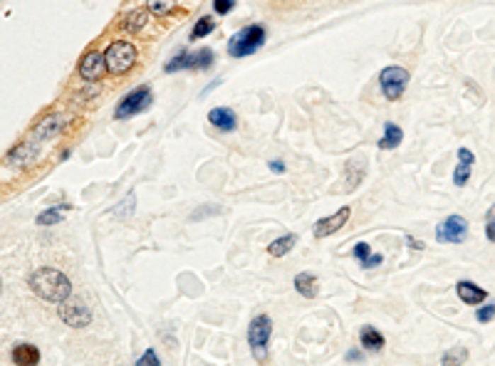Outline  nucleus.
<instances>
[{
    "mask_svg": "<svg viewBox=\"0 0 495 366\" xmlns=\"http://www.w3.org/2000/svg\"><path fill=\"white\" fill-rule=\"evenodd\" d=\"M30 290L38 294L45 302H64L67 297H72V282L64 273L55 268H40L30 275Z\"/></svg>",
    "mask_w": 495,
    "mask_h": 366,
    "instance_id": "nucleus-1",
    "label": "nucleus"
},
{
    "mask_svg": "<svg viewBox=\"0 0 495 366\" xmlns=\"http://www.w3.org/2000/svg\"><path fill=\"white\" fill-rule=\"evenodd\" d=\"M265 38H268V33H265L263 25H248V28L238 30V33L228 40V55L236 59L250 57V55H255L263 47Z\"/></svg>",
    "mask_w": 495,
    "mask_h": 366,
    "instance_id": "nucleus-2",
    "label": "nucleus"
},
{
    "mask_svg": "<svg viewBox=\"0 0 495 366\" xmlns=\"http://www.w3.org/2000/svg\"><path fill=\"white\" fill-rule=\"evenodd\" d=\"M270 337H273V319L268 314H258L248 327V347L260 364H265V359H268Z\"/></svg>",
    "mask_w": 495,
    "mask_h": 366,
    "instance_id": "nucleus-3",
    "label": "nucleus"
},
{
    "mask_svg": "<svg viewBox=\"0 0 495 366\" xmlns=\"http://www.w3.org/2000/svg\"><path fill=\"white\" fill-rule=\"evenodd\" d=\"M104 62H107V72L124 74L134 67L137 62V47L127 40H114L107 50H104Z\"/></svg>",
    "mask_w": 495,
    "mask_h": 366,
    "instance_id": "nucleus-4",
    "label": "nucleus"
},
{
    "mask_svg": "<svg viewBox=\"0 0 495 366\" xmlns=\"http://www.w3.org/2000/svg\"><path fill=\"white\" fill-rule=\"evenodd\" d=\"M59 319L72 329H84L92 324V309L87 307L82 297H67L64 302H59Z\"/></svg>",
    "mask_w": 495,
    "mask_h": 366,
    "instance_id": "nucleus-5",
    "label": "nucleus"
},
{
    "mask_svg": "<svg viewBox=\"0 0 495 366\" xmlns=\"http://www.w3.org/2000/svg\"><path fill=\"white\" fill-rule=\"evenodd\" d=\"M409 72L399 64H389L379 72V84H382V92L389 102H397L402 99V94L406 92V84H409Z\"/></svg>",
    "mask_w": 495,
    "mask_h": 366,
    "instance_id": "nucleus-6",
    "label": "nucleus"
},
{
    "mask_svg": "<svg viewBox=\"0 0 495 366\" xmlns=\"http://www.w3.org/2000/svg\"><path fill=\"white\" fill-rule=\"evenodd\" d=\"M154 102V94L149 87H137L134 92H129L127 97L119 102L117 112H114V117L117 119H129V117H137V114L147 112L149 107H152Z\"/></svg>",
    "mask_w": 495,
    "mask_h": 366,
    "instance_id": "nucleus-7",
    "label": "nucleus"
},
{
    "mask_svg": "<svg viewBox=\"0 0 495 366\" xmlns=\"http://www.w3.org/2000/svg\"><path fill=\"white\" fill-rule=\"evenodd\" d=\"M468 235V220L463 215H448L446 220L436 225V240L438 243H451L458 245L463 243Z\"/></svg>",
    "mask_w": 495,
    "mask_h": 366,
    "instance_id": "nucleus-8",
    "label": "nucleus"
},
{
    "mask_svg": "<svg viewBox=\"0 0 495 366\" xmlns=\"http://www.w3.org/2000/svg\"><path fill=\"white\" fill-rule=\"evenodd\" d=\"M79 74L87 82H97L107 74V62H104V55L97 52V50H89V52L82 55L79 59Z\"/></svg>",
    "mask_w": 495,
    "mask_h": 366,
    "instance_id": "nucleus-9",
    "label": "nucleus"
},
{
    "mask_svg": "<svg viewBox=\"0 0 495 366\" xmlns=\"http://www.w3.org/2000/svg\"><path fill=\"white\" fill-rule=\"evenodd\" d=\"M349 215H352V208L349 205H342V208L337 210L334 215H329V218H319L317 223H314V238L322 240V238H329V235H334L337 230L344 228V223L349 220Z\"/></svg>",
    "mask_w": 495,
    "mask_h": 366,
    "instance_id": "nucleus-10",
    "label": "nucleus"
},
{
    "mask_svg": "<svg viewBox=\"0 0 495 366\" xmlns=\"http://www.w3.org/2000/svg\"><path fill=\"white\" fill-rule=\"evenodd\" d=\"M456 294H458V299L461 302H466V304H483L488 299V292L481 287V285H476V282H471V280H461V282L456 285Z\"/></svg>",
    "mask_w": 495,
    "mask_h": 366,
    "instance_id": "nucleus-11",
    "label": "nucleus"
},
{
    "mask_svg": "<svg viewBox=\"0 0 495 366\" xmlns=\"http://www.w3.org/2000/svg\"><path fill=\"white\" fill-rule=\"evenodd\" d=\"M67 122H69L67 114H52V117H47L45 122L38 124V129H35V139H38V142H42V139L57 137V134L67 127Z\"/></svg>",
    "mask_w": 495,
    "mask_h": 366,
    "instance_id": "nucleus-12",
    "label": "nucleus"
},
{
    "mask_svg": "<svg viewBox=\"0 0 495 366\" xmlns=\"http://www.w3.org/2000/svg\"><path fill=\"white\" fill-rule=\"evenodd\" d=\"M208 122L213 124L216 129H221V132H236L238 127V117L233 109L228 107H216L208 112Z\"/></svg>",
    "mask_w": 495,
    "mask_h": 366,
    "instance_id": "nucleus-13",
    "label": "nucleus"
},
{
    "mask_svg": "<svg viewBox=\"0 0 495 366\" xmlns=\"http://www.w3.org/2000/svg\"><path fill=\"white\" fill-rule=\"evenodd\" d=\"M458 166L456 171H453V183L456 185H466L468 181H471V171H473V161H476V156H473L471 149H458Z\"/></svg>",
    "mask_w": 495,
    "mask_h": 366,
    "instance_id": "nucleus-14",
    "label": "nucleus"
},
{
    "mask_svg": "<svg viewBox=\"0 0 495 366\" xmlns=\"http://www.w3.org/2000/svg\"><path fill=\"white\" fill-rule=\"evenodd\" d=\"M295 290H297L300 297L314 299V297H317V292H319L317 275H314V273H300V275H295Z\"/></svg>",
    "mask_w": 495,
    "mask_h": 366,
    "instance_id": "nucleus-15",
    "label": "nucleus"
},
{
    "mask_svg": "<svg viewBox=\"0 0 495 366\" xmlns=\"http://www.w3.org/2000/svg\"><path fill=\"white\" fill-rule=\"evenodd\" d=\"M359 342H362V347L367 349V352H382L384 344H387V339H384V334L379 332L377 327H372V324H367V327H362V332H359Z\"/></svg>",
    "mask_w": 495,
    "mask_h": 366,
    "instance_id": "nucleus-16",
    "label": "nucleus"
},
{
    "mask_svg": "<svg viewBox=\"0 0 495 366\" xmlns=\"http://www.w3.org/2000/svg\"><path fill=\"white\" fill-rule=\"evenodd\" d=\"M13 362L18 366H38L40 364V349L33 344H18L13 349Z\"/></svg>",
    "mask_w": 495,
    "mask_h": 366,
    "instance_id": "nucleus-17",
    "label": "nucleus"
},
{
    "mask_svg": "<svg viewBox=\"0 0 495 366\" xmlns=\"http://www.w3.org/2000/svg\"><path fill=\"white\" fill-rule=\"evenodd\" d=\"M402 142H404L402 127H399V124H394V122L384 124V137L379 139V149H384V151H392V149H397Z\"/></svg>",
    "mask_w": 495,
    "mask_h": 366,
    "instance_id": "nucleus-18",
    "label": "nucleus"
},
{
    "mask_svg": "<svg viewBox=\"0 0 495 366\" xmlns=\"http://www.w3.org/2000/svg\"><path fill=\"white\" fill-rule=\"evenodd\" d=\"M295 243H297V235H295V233L280 235L278 240H273V243L268 245V255H270V258H285V255L295 248Z\"/></svg>",
    "mask_w": 495,
    "mask_h": 366,
    "instance_id": "nucleus-19",
    "label": "nucleus"
},
{
    "mask_svg": "<svg viewBox=\"0 0 495 366\" xmlns=\"http://www.w3.org/2000/svg\"><path fill=\"white\" fill-rule=\"evenodd\" d=\"M213 59H216V55H213V50H208V47H201V50H196V52H188V69H208L213 64Z\"/></svg>",
    "mask_w": 495,
    "mask_h": 366,
    "instance_id": "nucleus-20",
    "label": "nucleus"
},
{
    "mask_svg": "<svg viewBox=\"0 0 495 366\" xmlns=\"http://www.w3.org/2000/svg\"><path fill=\"white\" fill-rule=\"evenodd\" d=\"M147 18H149V10H132V13L122 20V30H127V33H139V30L147 25Z\"/></svg>",
    "mask_w": 495,
    "mask_h": 366,
    "instance_id": "nucleus-21",
    "label": "nucleus"
},
{
    "mask_svg": "<svg viewBox=\"0 0 495 366\" xmlns=\"http://www.w3.org/2000/svg\"><path fill=\"white\" fill-rule=\"evenodd\" d=\"M69 205L67 203H59L50 210H42L38 215V225H55V223H62V210H67Z\"/></svg>",
    "mask_w": 495,
    "mask_h": 366,
    "instance_id": "nucleus-22",
    "label": "nucleus"
},
{
    "mask_svg": "<svg viewBox=\"0 0 495 366\" xmlns=\"http://www.w3.org/2000/svg\"><path fill=\"white\" fill-rule=\"evenodd\" d=\"M178 0H147V10L152 15H157V18H164V15H169L173 8H176Z\"/></svg>",
    "mask_w": 495,
    "mask_h": 366,
    "instance_id": "nucleus-23",
    "label": "nucleus"
},
{
    "mask_svg": "<svg viewBox=\"0 0 495 366\" xmlns=\"http://www.w3.org/2000/svg\"><path fill=\"white\" fill-rule=\"evenodd\" d=\"M466 359H468V349L466 347H456V349H451V352L443 354L441 366H463Z\"/></svg>",
    "mask_w": 495,
    "mask_h": 366,
    "instance_id": "nucleus-24",
    "label": "nucleus"
},
{
    "mask_svg": "<svg viewBox=\"0 0 495 366\" xmlns=\"http://www.w3.org/2000/svg\"><path fill=\"white\" fill-rule=\"evenodd\" d=\"M213 28H216V23H213V18H208V15H206V18L198 20L196 28L191 30V40H193V42H196V40H203L206 35L213 33Z\"/></svg>",
    "mask_w": 495,
    "mask_h": 366,
    "instance_id": "nucleus-25",
    "label": "nucleus"
},
{
    "mask_svg": "<svg viewBox=\"0 0 495 366\" xmlns=\"http://www.w3.org/2000/svg\"><path fill=\"white\" fill-rule=\"evenodd\" d=\"M166 72H178V69H188V50H181V52L176 55L173 59H169V64L166 67Z\"/></svg>",
    "mask_w": 495,
    "mask_h": 366,
    "instance_id": "nucleus-26",
    "label": "nucleus"
},
{
    "mask_svg": "<svg viewBox=\"0 0 495 366\" xmlns=\"http://www.w3.org/2000/svg\"><path fill=\"white\" fill-rule=\"evenodd\" d=\"M493 317H495V302H486L483 307H478V312H476V319L478 322H493Z\"/></svg>",
    "mask_w": 495,
    "mask_h": 366,
    "instance_id": "nucleus-27",
    "label": "nucleus"
},
{
    "mask_svg": "<svg viewBox=\"0 0 495 366\" xmlns=\"http://www.w3.org/2000/svg\"><path fill=\"white\" fill-rule=\"evenodd\" d=\"M137 366H161V359H159V354L154 352V349H147V352L139 357Z\"/></svg>",
    "mask_w": 495,
    "mask_h": 366,
    "instance_id": "nucleus-28",
    "label": "nucleus"
},
{
    "mask_svg": "<svg viewBox=\"0 0 495 366\" xmlns=\"http://www.w3.org/2000/svg\"><path fill=\"white\" fill-rule=\"evenodd\" d=\"M486 235L491 243H495V203L491 205V210L486 215Z\"/></svg>",
    "mask_w": 495,
    "mask_h": 366,
    "instance_id": "nucleus-29",
    "label": "nucleus"
},
{
    "mask_svg": "<svg viewBox=\"0 0 495 366\" xmlns=\"http://www.w3.org/2000/svg\"><path fill=\"white\" fill-rule=\"evenodd\" d=\"M233 8H236V0H213V10L218 15H228Z\"/></svg>",
    "mask_w": 495,
    "mask_h": 366,
    "instance_id": "nucleus-30",
    "label": "nucleus"
},
{
    "mask_svg": "<svg viewBox=\"0 0 495 366\" xmlns=\"http://www.w3.org/2000/svg\"><path fill=\"white\" fill-rule=\"evenodd\" d=\"M352 255H354L357 260H362V263H364V260H367L369 255H372V248H369V243H357V245L352 248Z\"/></svg>",
    "mask_w": 495,
    "mask_h": 366,
    "instance_id": "nucleus-31",
    "label": "nucleus"
},
{
    "mask_svg": "<svg viewBox=\"0 0 495 366\" xmlns=\"http://www.w3.org/2000/svg\"><path fill=\"white\" fill-rule=\"evenodd\" d=\"M382 255H379V253H374V255H369V258L367 260H364V263H362V268L364 270H374V268H379V265H382Z\"/></svg>",
    "mask_w": 495,
    "mask_h": 366,
    "instance_id": "nucleus-32",
    "label": "nucleus"
},
{
    "mask_svg": "<svg viewBox=\"0 0 495 366\" xmlns=\"http://www.w3.org/2000/svg\"><path fill=\"white\" fill-rule=\"evenodd\" d=\"M211 213H221V208H201V210H196V213L191 215V220H198L201 215H211Z\"/></svg>",
    "mask_w": 495,
    "mask_h": 366,
    "instance_id": "nucleus-33",
    "label": "nucleus"
},
{
    "mask_svg": "<svg viewBox=\"0 0 495 366\" xmlns=\"http://www.w3.org/2000/svg\"><path fill=\"white\" fill-rule=\"evenodd\" d=\"M270 171H275V173H285V164L275 159V161H270Z\"/></svg>",
    "mask_w": 495,
    "mask_h": 366,
    "instance_id": "nucleus-34",
    "label": "nucleus"
},
{
    "mask_svg": "<svg viewBox=\"0 0 495 366\" xmlns=\"http://www.w3.org/2000/svg\"><path fill=\"white\" fill-rule=\"evenodd\" d=\"M406 243H409V248H414V250H421V248H423V243H421V240L411 238V235H406Z\"/></svg>",
    "mask_w": 495,
    "mask_h": 366,
    "instance_id": "nucleus-35",
    "label": "nucleus"
},
{
    "mask_svg": "<svg viewBox=\"0 0 495 366\" xmlns=\"http://www.w3.org/2000/svg\"><path fill=\"white\" fill-rule=\"evenodd\" d=\"M359 359H362V352H359V349H349V352H347V362H359Z\"/></svg>",
    "mask_w": 495,
    "mask_h": 366,
    "instance_id": "nucleus-36",
    "label": "nucleus"
}]
</instances>
